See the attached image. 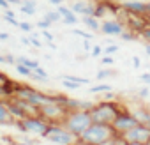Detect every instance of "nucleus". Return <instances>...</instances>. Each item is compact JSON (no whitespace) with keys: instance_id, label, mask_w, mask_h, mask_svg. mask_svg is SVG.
<instances>
[{"instance_id":"1","label":"nucleus","mask_w":150,"mask_h":145,"mask_svg":"<svg viewBox=\"0 0 150 145\" xmlns=\"http://www.w3.org/2000/svg\"><path fill=\"white\" fill-rule=\"evenodd\" d=\"M124 110H125L124 104H120L118 101H99L90 110L92 122H96V124H111L117 119V115Z\"/></svg>"},{"instance_id":"2","label":"nucleus","mask_w":150,"mask_h":145,"mask_svg":"<svg viewBox=\"0 0 150 145\" xmlns=\"http://www.w3.org/2000/svg\"><path fill=\"white\" fill-rule=\"evenodd\" d=\"M92 124V115L90 112L85 110H76V112H67V117L64 120L65 129H69L76 138H80Z\"/></svg>"},{"instance_id":"3","label":"nucleus","mask_w":150,"mask_h":145,"mask_svg":"<svg viewBox=\"0 0 150 145\" xmlns=\"http://www.w3.org/2000/svg\"><path fill=\"white\" fill-rule=\"evenodd\" d=\"M50 126L51 124L46 122L42 117H25L23 120L14 122V127L21 134H30V136H37V138H46Z\"/></svg>"},{"instance_id":"4","label":"nucleus","mask_w":150,"mask_h":145,"mask_svg":"<svg viewBox=\"0 0 150 145\" xmlns=\"http://www.w3.org/2000/svg\"><path fill=\"white\" fill-rule=\"evenodd\" d=\"M113 134H117V133H115V129L111 127V124H96V122H92L90 127H88L78 140L87 141V143H92V145H99V143H103L104 140L111 138Z\"/></svg>"},{"instance_id":"5","label":"nucleus","mask_w":150,"mask_h":145,"mask_svg":"<svg viewBox=\"0 0 150 145\" xmlns=\"http://www.w3.org/2000/svg\"><path fill=\"white\" fill-rule=\"evenodd\" d=\"M46 140H50L51 143H57V145H69V143H76L78 141V138L69 129H65L64 124H51L50 129H48Z\"/></svg>"},{"instance_id":"6","label":"nucleus","mask_w":150,"mask_h":145,"mask_svg":"<svg viewBox=\"0 0 150 145\" xmlns=\"http://www.w3.org/2000/svg\"><path fill=\"white\" fill-rule=\"evenodd\" d=\"M39 117H42L50 124H64V120L67 117V110L60 103H50V104L41 106V115Z\"/></svg>"},{"instance_id":"7","label":"nucleus","mask_w":150,"mask_h":145,"mask_svg":"<svg viewBox=\"0 0 150 145\" xmlns=\"http://www.w3.org/2000/svg\"><path fill=\"white\" fill-rule=\"evenodd\" d=\"M139 122L136 120V117L131 113V110H124V112H120L118 115H117V119L111 122V127L115 129V133L117 134H125L127 131H131L132 127H136Z\"/></svg>"},{"instance_id":"8","label":"nucleus","mask_w":150,"mask_h":145,"mask_svg":"<svg viewBox=\"0 0 150 145\" xmlns=\"http://www.w3.org/2000/svg\"><path fill=\"white\" fill-rule=\"evenodd\" d=\"M124 138L127 141H136V143L145 145V143L150 141V127L145 126V124H138L136 127H132L131 131H127L124 134Z\"/></svg>"},{"instance_id":"9","label":"nucleus","mask_w":150,"mask_h":145,"mask_svg":"<svg viewBox=\"0 0 150 145\" xmlns=\"http://www.w3.org/2000/svg\"><path fill=\"white\" fill-rule=\"evenodd\" d=\"M125 30V23L118 18H106V20H101V32L104 36H110V37H115V36H120L122 32Z\"/></svg>"},{"instance_id":"10","label":"nucleus","mask_w":150,"mask_h":145,"mask_svg":"<svg viewBox=\"0 0 150 145\" xmlns=\"http://www.w3.org/2000/svg\"><path fill=\"white\" fill-rule=\"evenodd\" d=\"M118 6L127 14H134V16H146V13H148L146 2H139V0H120Z\"/></svg>"},{"instance_id":"11","label":"nucleus","mask_w":150,"mask_h":145,"mask_svg":"<svg viewBox=\"0 0 150 145\" xmlns=\"http://www.w3.org/2000/svg\"><path fill=\"white\" fill-rule=\"evenodd\" d=\"M71 11L76 14V16H94V7L96 4L92 2H85V0H76V2H72L71 6Z\"/></svg>"},{"instance_id":"12","label":"nucleus","mask_w":150,"mask_h":145,"mask_svg":"<svg viewBox=\"0 0 150 145\" xmlns=\"http://www.w3.org/2000/svg\"><path fill=\"white\" fill-rule=\"evenodd\" d=\"M14 119L7 108V101H0V126H14Z\"/></svg>"},{"instance_id":"13","label":"nucleus","mask_w":150,"mask_h":145,"mask_svg":"<svg viewBox=\"0 0 150 145\" xmlns=\"http://www.w3.org/2000/svg\"><path fill=\"white\" fill-rule=\"evenodd\" d=\"M81 23L90 32H101V20H97L96 16H81Z\"/></svg>"},{"instance_id":"14","label":"nucleus","mask_w":150,"mask_h":145,"mask_svg":"<svg viewBox=\"0 0 150 145\" xmlns=\"http://www.w3.org/2000/svg\"><path fill=\"white\" fill-rule=\"evenodd\" d=\"M16 64H23V65H27L28 69H32V71H35L41 64H39V60H34V58H30V57H25V55H18L16 57Z\"/></svg>"},{"instance_id":"15","label":"nucleus","mask_w":150,"mask_h":145,"mask_svg":"<svg viewBox=\"0 0 150 145\" xmlns=\"http://www.w3.org/2000/svg\"><path fill=\"white\" fill-rule=\"evenodd\" d=\"M108 90H113V87L110 83H97V85H92L88 92H92V94H103V92H108Z\"/></svg>"},{"instance_id":"16","label":"nucleus","mask_w":150,"mask_h":145,"mask_svg":"<svg viewBox=\"0 0 150 145\" xmlns=\"http://www.w3.org/2000/svg\"><path fill=\"white\" fill-rule=\"evenodd\" d=\"M62 80H69V82H74V83H78V85H88L90 80L88 78H80V76H74V75H64L60 76Z\"/></svg>"},{"instance_id":"17","label":"nucleus","mask_w":150,"mask_h":145,"mask_svg":"<svg viewBox=\"0 0 150 145\" xmlns=\"http://www.w3.org/2000/svg\"><path fill=\"white\" fill-rule=\"evenodd\" d=\"M115 75H117V71H115V69H110V67H106V69H99V71L96 72V78H97V80H104V78L115 76Z\"/></svg>"},{"instance_id":"18","label":"nucleus","mask_w":150,"mask_h":145,"mask_svg":"<svg viewBox=\"0 0 150 145\" xmlns=\"http://www.w3.org/2000/svg\"><path fill=\"white\" fill-rule=\"evenodd\" d=\"M44 20H48V21H51V23H57V21H62V16H60V13L55 9V11H46V13H44Z\"/></svg>"},{"instance_id":"19","label":"nucleus","mask_w":150,"mask_h":145,"mask_svg":"<svg viewBox=\"0 0 150 145\" xmlns=\"http://www.w3.org/2000/svg\"><path fill=\"white\" fill-rule=\"evenodd\" d=\"M118 37H120L122 41H125V43H132V41H136L139 36H138V34H134L132 30H127V28H125V30H124V32H122Z\"/></svg>"},{"instance_id":"20","label":"nucleus","mask_w":150,"mask_h":145,"mask_svg":"<svg viewBox=\"0 0 150 145\" xmlns=\"http://www.w3.org/2000/svg\"><path fill=\"white\" fill-rule=\"evenodd\" d=\"M62 23H65V25H76V23H80V16H76L74 13H69V14L62 16Z\"/></svg>"},{"instance_id":"21","label":"nucleus","mask_w":150,"mask_h":145,"mask_svg":"<svg viewBox=\"0 0 150 145\" xmlns=\"http://www.w3.org/2000/svg\"><path fill=\"white\" fill-rule=\"evenodd\" d=\"M74 36H78L81 39H87V41H94V32H85V30H80V28H72L71 30Z\"/></svg>"},{"instance_id":"22","label":"nucleus","mask_w":150,"mask_h":145,"mask_svg":"<svg viewBox=\"0 0 150 145\" xmlns=\"http://www.w3.org/2000/svg\"><path fill=\"white\" fill-rule=\"evenodd\" d=\"M14 67H16V72H18V75H21V76H25V78H30L32 72H34L32 69H28V67L23 65V64H16Z\"/></svg>"},{"instance_id":"23","label":"nucleus","mask_w":150,"mask_h":145,"mask_svg":"<svg viewBox=\"0 0 150 145\" xmlns=\"http://www.w3.org/2000/svg\"><path fill=\"white\" fill-rule=\"evenodd\" d=\"M28 37H30V44H32L34 48H42V43L39 41V34L30 32V34H28Z\"/></svg>"},{"instance_id":"24","label":"nucleus","mask_w":150,"mask_h":145,"mask_svg":"<svg viewBox=\"0 0 150 145\" xmlns=\"http://www.w3.org/2000/svg\"><path fill=\"white\" fill-rule=\"evenodd\" d=\"M136 97H139V99H148V97H150V87L143 85V87L136 92Z\"/></svg>"},{"instance_id":"25","label":"nucleus","mask_w":150,"mask_h":145,"mask_svg":"<svg viewBox=\"0 0 150 145\" xmlns=\"http://www.w3.org/2000/svg\"><path fill=\"white\" fill-rule=\"evenodd\" d=\"M18 28H20L21 32H25V34H30V32H34V25H32V23H28V21H20Z\"/></svg>"},{"instance_id":"26","label":"nucleus","mask_w":150,"mask_h":145,"mask_svg":"<svg viewBox=\"0 0 150 145\" xmlns=\"http://www.w3.org/2000/svg\"><path fill=\"white\" fill-rule=\"evenodd\" d=\"M118 51V46L113 43V44H106L104 48H103V55H115Z\"/></svg>"},{"instance_id":"27","label":"nucleus","mask_w":150,"mask_h":145,"mask_svg":"<svg viewBox=\"0 0 150 145\" xmlns=\"http://www.w3.org/2000/svg\"><path fill=\"white\" fill-rule=\"evenodd\" d=\"M101 101H118V99H117V94L113 90H108V92L101 94Z\"/></svg>"},{"instance_id":"28","label":"nucleus","mask_w":150,"mask_h":145,"mask_svg":"<svg viewBox=\"0 0 150 145\" xmlns=\"http://www.w3.org/2000/svg\"><path fill=\"white\" fill-rule=\"evenodd\" d=\"M90 55H92L94 58L103 57V46H101V44H94V46H92V50H90Z\"/></svg>"},{"instance_id":"29","label":"nucleus","mask_w":150,"mask_h":145,"mask_svg":"<svg viewBox=\"0 0 150 145\" xmlns=\"http://www.w3.org/2000/svg\"><path fill=\"white\" fill-rule=\"evenodd\" d=\"M20 11L27 16H34L37 13V7H27V6H20Z\"/></svg>"},{"instance_id":"30","label":"nucleus","mask_w":150,"mask_h":145,"mask_svg":"<svg viewBox=\"0 0 150 145\" xmlns=\"http://www.w3.org/2000/svg\"><path fill=\"white\" fill-rule=\"evenodd\" d=\"M51 25H53V23L48 21V20H44V18H42L41 21H37V28H39V30H50Z\"/></svg>"},{"instance_id":"31","label":"nucleus","mask_w":150,"mask_h":145,"mask_svg":"<svg viewBox=\"0 0 150 145\" xmlns=\"http://www.w3.org/2000/svg\"><path fill=\"white\" fill-rule=\"evenodd\" d=\"M62 83H64V87L69 89V90H76V89L81 87V85H78V83H74V82H69V80H62Z\"/></svg>"},{"instance_id":"32","label":"nucleus","mask_w":150,"mask_h":145,"mask_svg":"<svg viewBox=\"0 0 150 145\" xmlns=\"http://www.w3.org/2000/svg\"><path fill=\"white\" fill-rule=\"evenodd\" d=\"M113 62H115V60H113V55H103V57H101V64H103V65H108V67H110Z\"/></svg>"},{"instance_id":"33","label":"nucleus","mask_w":150,"mask_h":145,"mask_svg":"<svg viewBox=\"0 0 150 145\" xmlns=\"http://www.w3.org/2000/svg\"><path fill=\"white\" fill-rule=\"evenodd\" d=\"M99 145H118V134H113L111 138L104 140V141H103V143H99Z\"/></svg>"},{"instance_id":"34","label":"nucleus","mask_w":150,"mask_h":145,"mask_svg":"<svg viewBox=\"0 0 150 145\" xmlns=\"http://www.w3.org/2000/svg\"><path fill=\"white\" fill-rule=\"evenodd\" d=\"M41 36H42L48 43H53V41H55V36H53L50 30H41Z\"/></svg>"},{"instance_id":"35","label":"nucleus","mask_w":150,"mask_h":145,"mask_svg":"<svg viewBox=\"0 0 150 145\" xmlns=\"http://www.w3.org/2000/svg\"><path fill=\"white\" fill-rule=\"evenodd\" d=\"M4 57H6V64H9V65H16V57H14L13 53H4Z\"/></svg>"},{"instance_id":"36","label":"nucleus","mask_w":150,"mask_h":145,"mask_svg":"<svg viewBox=\"0 0 150 145\" xmlns=\"http://www.w3.org/2000/svg\"><path fill=\"white\" fill-rule=\"evenodd\" d=\"M139 37H141L145 43H150V25H148V27H146L141 34H139Z\"/></svg>"},{"instance_id":"37","label":"nucleus","mask_w":150,"mask_h":145,"mask_svg":"<svg viewBox=\"0 0 150 145\" xmlns=\"http://www.w3.org/2000/svg\"><path fill=\"white\" fill-rule=\"evenodd\" d=\"M139 80H141V83H143V85L150 87V72H143V75L139 76Z\"/></svg>"},{"instance_id":"38","label":"nucleus","mask_w":150,"mask_h":145,"mask_svg":"<svg viewBox=\"0 0 150 145\" xmlns=\"http://www.w3.org/2000/svg\"><path fill=\"white\" fill-rule=\"evenodd\" d=\"M13 80L7 76V75H4V72H0V85H9Z\"/></svg>"},{"instance_id":"39","label":"nucleus","mask_w":150,"mask_h":145,"mask_svg":"<svg viewBox=\"0 0 150 145\" xmlns=\"http://www.w3.org/2000/svg\"><path fill=\"white\" fill-rule=\"evenodd\" d=\"M2 18H4L9 25H13V27H18V25H20V21H18L16 18H7V16H2Z\"/></svg>"},{"instance_id":"40","label":"nucleus","mask_w":150,"mask_h":145,"mask_svg":"<svg viewBox=\"0 0 150 145\" xmlns=\"http://www.w3.org/2000/svg\"><path fill=\"white\" fill-rule=\"evenodd\" d=\"M21 6H27V7H37L35 0H23V2H21Z\"/></svg>"},{"instance_id":"41","label":"nucleus","mask_w":150,"mask_h":145,"mask_svg":"<svg viewBox=\"0 0 150 145\" xmlns=\"http://www.w3.org/2000/svg\"><path fill=\"white\" fill-rule=\"evenodd\" d=\"M83 48H85V51H88V53H90V50H92V41L83 39Z\"/></svg>"},{"instance_id":"42","label":"nucleus","mask_w":150,"mask_h":145,"mask_svg":"<svg viewBox=\"0 0 150 145\" xmlns=\"http://www.w3.org/2000/svg\"><path fill=\"white\" fill-rule=\"evenodd\" d=\"M132 65H134L136 69H138V67H141V58L134 55V57H132Z\"/></svg>"},{"instance_id":"43","label":"nucleus","mask_w":150,"mask_h":145,"mask_svg":"<svg viewBox=\"0 0 150 145\" xmlns=\"http://www.w3.org/2000/svg\"><path fill=\"white\" fill-rule=\"evenodd\" d=\"M0 9H4V11L11 9V6H9V2H7V0H0Z\"/></svg>"},{"instance_id":"44","label":"nucleus","mask_w":150,"mask_h":145,"mask_svg":"<svg viewBox=\"0 0 150 145\" xmlns=\"http://www.w3.org/2000/svg\"><path fill=\"white\" fill-rule=\"evenodd\" d=\"M4 16H7V18H16V14H14V11H13V9L4 11Z\"/></svg>"},{"instance_id":"45","label":"nucleus","mask_w":150,"mask_h":145,"mask_svg":"<svg viewBox=\"0 0 150 145\" xmlns=\"http://www.w3.org/2000/svg\"><path fill=\"white\" fill-rule=\"evenodd\" d=\"M48 2H50L51 6H55V7H57V6H62V4L65 2V0H48Z\"/></svg>"},{"instance_id":"46","label":"nucleus","mask_w":150,"mask_h":145,"mask_svg":"<svg viewBox=\"0 0 150 145\" xmlns=\"http://www.w3.org/2000/svg\"><path fill=\"white\" fill-rule=\"evenodd\" d=\"M9 37H11V36H9L7 32H0V41H9Z\"/></svg>"},{"instance_id":"47","label":"nucleus","mask_w":150,"mask_h":145,"mask_svg":"<svg viewBox=\"0 0 150 145\" xmlns=\"http://www.w3.org/2000/svg\"><path fill=\"white\" fill-rule=\"evenodd\" d=\"M7 2H9V6H21L23 0H7Z\"/></svg>"},{"instance_id":"48","label":"nucleus","mask_w":150,"mask_h":145,"mask_svg":"<svg viewBox=\"0 0 150 145\" xmlns=\"http://www.w3.org/2000/svg\"><path fill=\"white\" fill-rule=\"evenodd\" d=\"M145 53L150 57V43H145Z\"/></svg>"},{"instance_id":"49","label":"nucleus","mask_w":150,"mask_h":145,"mask_svg":"<svg viewBox=\"0 0 150 145\" xmlns=\"http://www.w3.org/2000/svg\"><path fill=\"white\" fill-rule=\"evenodd\" d=\"M21 43L23 44H30V37H21ZM32 46V44H30Z\"/></svg>"},{"instance_id":"50","label":"nucleus","mask_w":150,"mask_h":145,"mask_svg":"<svg viewBox=\"0 0 150 145\" xmlns=\"http://www.w3.org/2000/svg\"><path fill=\"white\" fill-rule=\"evenodd\" d=\"M48 46H50L51 50H57V44H55V43H48Z\"/></svg>"},{"instance_id":"51","label":"nucleus","mask_w":150,"mask_h":145,"mask_svg":"<svg viewBox=\"0 0 150 145\" xmlns=\"http://www.w3.org/2000/svg\"><path fill=\"white\" fill-rule=\"evenodd\" d=\"M76 143H78V145H92V143H87V141H81V140H78Z\"/></svg>"},{"instance_id":"52","label":"nucleus","mask_w":150,"mask_h":145,"mask_svg":"<svg viewBox=\"0 0 150 145\" xmlns=\"http://www.w3.org/2000/svg\"><path fill=\"white\" fill-rule=\"evenodd\" d=\"M0 64H6V57L4 55H0Z\"/></svg>"},{"instance_id":"53","label":"nucleus","mask_w":150,"mask_h":145,"mask_svg":"<svg viewBox=\"0 0 150 145\" xmlns=\"http://www.w3.org/2000/svg\"><path fill=\"white\" fill-rule=\"evenodd\" d=\"M146 9H148V13H146V14H150V0L146 2Z\"/></svg>"},{"instance_id":"54","label":"nucleus","mask_w":150,"mask_h":145,"mask_svg":"<svg viewBox=\"0 0 150 145\" xmlns=\"http://www.w3.org/2000/svg\"><path fill=\"white\" fill-rule=\"evenodd\" d=\"M127 145H141V143H136V141H127Z\"/></svg>"},{"instance_id":"55","label":"nucleus","mask_w":150,"mask_h":145,"mask_svg":"<svg viewBox=\"0 0 150 145\" xmlns=\"http://www.w3.org/2000/svg\"><path fill=\"white\" fill-rule=\"evenodd\" d=\"M139 2H148V0H139Z\"/></svg>"},{"instance_id":"56","label":"nucleus","mask_w":150,"mask_h":145,"mask_svg":"<svg viewBox=\"0 0 150 145\" xmlns=\"http://www.w3.org/2000/svg\"><path fill=\"white\" fill-rule=\"evenodd\" d=\"M69 145H78V143H69Z\"/></svg>"},{"instance_id":"57","label":"nucleus","mask_w":150,"mask_h":145,"mask_svg":"<svg viewBox=\"0 0 150 145\" xmlns=\"http://www.w3.org/2000/svg\"><path fill=\"white\" fill-rule=\"evenodd\" d=\"M145 145H150V141H148V143H145Z\"/></svg>"}]
</instances>
